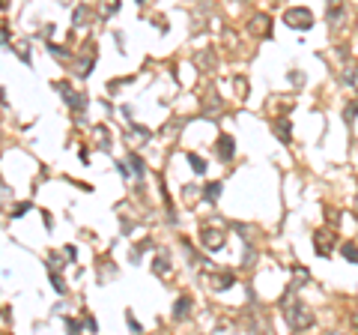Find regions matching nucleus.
Here are the masks:
<instances>
[{"instance_id":"f257e3e1","label":"nucleus","mask_w":358,"mask_h":335,"mask_svg":"<svg viewBox=\"0 0 358 335\" xmlns=\"http://www.w3.org/2000/svg\"><path fill=\"white\" fill-rule=\"evenodd\" d=\"M293 290H295V284H290V290H287L284 300H281V311H284L287 326H290L293 332H301V329H311V326H314V314H311V308H308L304 302L293 300Z\"/></svg>"},{"instance_id":"f03ea898","label":"nucleus","mask_w":358,"mask_h":335,"mask_svg":"<svg viewBox=\"0 0 358 335\" xmlns=\"http://www.w3.org/2000/svg\"><path fill=\"white\" fill-rule=\"evenodd\" d=\"M200 245L206 252H221L227 245V231H224V222L221 219H215V222H209V225L200 228Z\"/></svg>"},{"instance_id":"7ed1b4c3","label":"nucleus","mask_w":358,"mask_h":335,"mask_svg":"<svg viewBox=\"0 0 358 335\" xmlns=\"http://www.w3.org/2000/svg\"><path fill=\"white\" fill-rule=\"evenodd\" d=\"M54 90L63 96V102L72 108V111H78V114H81V111H87V105H90V102H87V96H84V93H78V90H72L66 81H57V84H54Z\"/></svg>"},{"instance_id":"20e7f679","label":"nucleus","mask_w":358,"mask_h":335,"mask_svg":"<svg viewBox=\"0 0 358 335\" xmlns=\"http://www.w3.org/2000/svg\"><path fill=\"white\" fill-rule=\"evenodd\" d=\"M203 284H209L212 290H227L236 284V275L227 272V269H206L203 272Z\"/></svg>"},{"instance_id":"39448f33","label":"nucleus","mask_w":358,"mask_h":335,"mask_svg":"<svg viewBox=\"0 0 358 335\" xmlns=\"http://www.w3.org/2000/svg\"><path fill=\"white\" fill-rule=\"evenodd\" d=\"M284 21H287V27H293V30H311V27H314L311 9H287V12H284Z\"/></svg>"},{"instance_id":"423d86ee","label":"nucleus","mask_w":358,"mask_h":335,"mask_svg":"<svg viewBox=\"0 0 358 335\" xmlns=\"http://www.w3.org/2000/svg\"><path fill=\"white\" fill-rule=\"evenodd\" d=\"M334 231L331 228H320L317 234H314V252L320 255V258H331V248H334Z\"/></svg>"},{"instance_id":"0eeeda50","label":"nucleus","mask_w":358,"mask_h":335,"mask_svg":"<svg viewBox=\"0 0 358 335\" xmlns=\"http://www.w3.org/2000/svg\"><path fill=\"white\" fill-rule=\"evenodd\" d=\"M170 269H173V264H170V252L167 248H156V255H152V272L156 275H170Z\"/></svg>"},{"instance_id":"6e6552de","label":"nucleus","mask_w":358,"mask_h":335,"mask_svg":"<svg viewBox=\"0 0 358 335\" xmlns=\"http://www.w3.org/2000/svg\"><path fill=\"white\" fill-rule=\"evenodd\" d=\"M272 132L281 138V144H293V120L290 117H278L272 123Z\"/></svg>"},{"instance_id":"1a4fd4ad","label":"nucleus","mask_w":358,"mask_h":335,"mask_svg":"<svg viewBox=\"0 0 358 335\" xmlns=\"http://www.w3.org/2000/svg\"><path fill=\"white\" fill-rule=\"evenodd\" d=\"M215 150H218V159H221V162H230V159L236 156V141H233V135H221L218 144H215Z\"/></svg>"},{"instance_id":"9d476101","label":"nucleus","mask_w":358,"mask_h":335,"mask_svg":"<svg viewBox=\"0 0 358 335\" xmlns=\"http://www.w3.org/2000/svg\"><path fill=\"white\" fill-rule=\"evenodd\" d=\"M203 117H206V120H218V114H221V99H218V96H215V93H206V96H203Z\"/></svg>"},{"instance_id":"9b49d317","label":"nucleus","mask_w":358,"mask_h":335,"mask_svg":"<svg viewBox=\"0 0 358 335\" xmlns=\"http://www.w3.org/2000/svg\"><path fill=\"white\" fill-rule=\"evenodd\" d=\"M191 297H179V300L173 302V320H185L188 314H191Z\"/></svg>"},{"instance_id":"f8f14e48","label":"nucleus","mask_w":358,"mask_h":335,"mask_svg":"<svg viewBox=\"0 0 358 335\" xmlns=\"http://www.w3.org/2000/svg\"><path fill=\"white\" fill-rule=\"evenodd\" d=\"M251 33H257V36H272V21L266 18V15H254L251 18Z\"/></svg>"},{"instance_id":"ddd939ff","label":"nucleus","mask_w":358,"mask_h":335,"mask_svg":"<svg viewBox=\"0 0 358 335\" xmlns=\"http://www.w3.org/2000/svg\"><path fill=\"white\" fill-rule=\"evenodd\" d=\"M93 138H96V147H98V150H108V153H111V147H114V144H111V132H108V126H105V123L93 129Z\"/></svg>"},{"instance_id":"4468645a","label":"nucleus","mask_w":358,"mask_h":335,"mask_svg":"<svg viewBox=\"0 0 358 335\" xmlns=\"http://www.w3.org/2000/svg\"><path fill=\"white\" fill-rule=\"evenodd\" d=\"M343 12H346L343 0H328V21H331V24H340Z\"/></svg>"},{"instance_id":"2eb2a0df","label":"nucleus","mask_w":358,"mask_h":335,"mask_svg":"<svg viewBox=\"0 0 358 335\" xmlns=\"http://www.w3.org/2000/svg\"><path fill=\"white\" fill-rule=\"evenodd\" d=\"M221 189H224L221 183H206L200 195H203V201H206V203H215L218 198H221Z\"/></svg>"},{"instance_id":"dca6fc26","label":"nucleus","mask_w":358,"mask_h":335,"mask_svg":"<svg viewBox=\"0 0 358 335\" xmlns=\"http://www.w3.org/2000/svg\"><path fill=\"white\" fill-rule=\"evenodd\" d=\"M194 63L200 66V72H212V69H215V60H212V51H209V48L197 54V57H194Z\"/></svg>"},{"instance_id":"f3484780","label":"nucleus","mask_w":358,"mask_h":335,"mask_svg":"<svg viewBox=\"0 0 358 335\" xmlns=\"http://www.w3.org/2000/svg\"><path fill=\"white\" fill-rule=\"evenodd\" d=\"M72 24H75V27H87V24H90V9H87V6H78L75 15H72Z\"/></svg>"},{"instance_id":"a211bd4d","label":"nucleus","mask_w":358,"mask_h":335,"mask_svg":"<svg viewBox=\"0 0 358 335\" xmlns=\"http://www.w3.org/2000/svg\"><path fill=\"white\" fill-rule=\"evenodd\" d=\"M343 81L358 90V63H346V66H343Z\"/></svg>"},{"instance_id":"6ab92c4d","label":"nucleus","mask_w":358,"mask_h":335,"mask_svg":"<svg viewBox=\"0 0 358 335\" xmlns=\"http://www.w3.org/2000/svg\"><path fill=\"white\" fill-rule=\"evenodd\" d=\"M340 255H343L346 261L358 264V245H355V242H343V245H340Z\"/></svg>"},{"instance_id":"aec40b11","label":"nucleus","mask_w":358,"mask_h":335,"mask_svg":"<svg viewBox=\"0 0 358 335\" xmlns=\"http://www.w3.org/2000/svg\"><path fill=\"white\" fill-rule=\"evenodd\" d=\"M188 165H191V171H194V174H206V159H200V156H197V153H188Z\"/></svg>"},{"instance_id":"412c9836","label":"nucleus","mask_w":358,"mask_h":335,"mask_svg":"<svg viewBox=\"0 0 358 335\" xmlns=\"http://www.w3.org/2000/svg\"><path fill=\"white\" fill-rule=\"evenodd\" d=\"M129 165H131V171H134V177H143L146 165H143V159H140L137 153H131V156H129Z\"/></svg>"},{"instance_id":"4be33fe9","label":"nucleus","mask_w":358,"mask_h":335,"mask_svg":"<svg viewBox=\"0 0 358 335\" xmlns=\"http://www.w3.org/2000/svg\"><path fill=\"white\" fill-rule=\"evenodd\" d=\"M358 117V102H349L346 108H343V120H346V126H352Z\"/></svg>"},{"instance_id":"5701e85b","label":"nucleus","mask_w":358,"mask_h":335,"mask_svg":"<svg viewBox=\"0 0 358 335\" xmlns=\"http://www.w3.org/2000/svg\"><path fill=\"white\" fill-rule=\"evenodd\" d=\"M48 272H51V284H54V290H57V294L63 297V294H66V281L60 278V275H57V269H54V267H48Z\"/></svg>"},{"instance_id":"b1692460","label":"nucleus","mask_w":358,"mask_h":335,"mask_svg":"<svg viewBox=\"0 0 358 335\" xmlns=\"http://www.w3.org/2000/svg\"><path fill=\"white\" fill-rule=\"evenodd\" d=\"M117 9H120V0H101V6H98V12H101L105 18H108V15H114Z\"/></svg>"},{"instance_id":"393cba45","label":"nucleus","mask_w":358,"mask_h":335,"mask_svg":"<svg viewBox=\"0 0 358 335\" xmlns=\"http://www.w3.org/2000/svg\"><path fill=\"white\" fill-rule=\"evenodd\" d=\"M12 51H15V54H18L24 63H30V45H27V42H18V45H12Z\"/></svg>"},{"instance_id":"a878e982","label":"nucleus","mask_w":358,"mask_h":335,"mask_svg":"<svg viewBox=\"0 0 358 335\" xmlns=\"http://www.w3.org/2000/svg\"><path fill=\"white\" fill-rule=\"evenodd\" d=\"M63 323H66V329H69V332H81V329L87 326V323H84V317H81V320H75V317H66Z\"/></svg>"},{"instance_id":"bb28decb","label":"nucleus","mask_w":358,"mask_h":335,"mask_svg":"<svg viewBox=\"0 0 358 335\" xmlns=\"http://www.w3.org/2000/svg\"><path fill=\"white\" fill-rule=\"evenodd\" d=\"M48 54H51V57H57V60H69V51H66V48H60V45H48Z\"/></svg>"},{"instance_id":"cd10ccee","label":"nucleus","mask_w":358,"mask_h":335,"mask_svg":"<svg viewBox=\"0 0 358 335\" xmlns=\"http://www.w3.org/2000/svg\"><path fill=\"white\" fill-rule=\"evenodd\" d=\"M24 213H30V203H15V206H12V213H9V216H12V219H21V216H24Z\"/></svg>"},{"instance_id":"c85d7f7f","label":"nucleus","mask_w":358,"mask_h":335,"mask_svg":"<svg viewBox=\"0 0 358 335\" xmlns=\"http://www.w3.org/2000/svg\"><path fill=\"white\" fill-rule=\"evenodd\" d=\"M233 84H236V90H239L236 96H239V99H245V96H248V93H245V90H248V84H245V78H236Z\"/></svg>"},{"instance_id":"c756f323","label":"nucleus","mask_w":358,"mask_h":335,"mask_svg":"<svg viewBox=\"0 0 358 335\" xmlns=\"http://www.w3.org/2000/svg\"><path fill=\"white\" fill-rule=\"evenodd\" d=\"M84 323H87V329H90V332H96V329H98V323H96V317H93V314H84Z\"/></svg>"},{"instance_id":"7c9ffc66","label":"nucleus","mask_w":358,"mask_h":335,"mask_svg":"<svg viewBox=\"0 0 358 335\" xmlns=\"http://www.w3.org/2000/svg\"><path fill=\"white\" fill-rule=\"evenodd\" d=\"M3 48L12 51V39H9V27H6V24H3Z\"/></svg>"},{"instance_id":"2f4dec72","label":"nucleus","mask_w":358,"mask_h":335,"mask_svg":"<svg viewBox=\"0 0 358 335\" xmlns=\"http://www.w3.org/2000/svg\"><path fill=\"white\" fill-rule=\"evenodd\" d=\"M126 323H129V326H131V332H140V323H137V320L131 317V311H129V314H126Z\"/></svg>"},{"instance_id":"473e14b6","label":"nucleus","mask_w":358,"mask_h":335,"mask_svg":"<svg viewBox=\"0 0 358 335\" xmlns=\"http://www.w3.org/2000/svg\"><path fill=\"white\" fill-rule=\"evenodd\" d=\"M290 81H293V84H298V87H301V84H304V75H301V72H290Z\"/></svg>"},{"instance_id":"72a5a7b5","label":"nucleus","mask_w":358,"mask_h":335,"mask_svg":"<svg viewBox=\"0 0 358 335\" xmlns=\"http://www.w3.org/2000/svg\"><path fill=\"white\" fill-rule=\"evenodd\" d=\"M63 255H66V258H69V261H75V258H78V252H75V245H66V248H63Z\"/></svg>"},{"instance_id":"f704fd0d","label":"nucleus","mask_w":358,"mask_h":335,"mask_svg":"<svg viewBox=\"0 0 358 335\" xmlns=\"http://www.w3.org/2000/svg\"><path fill=\"white\" fill-rule=\"evenodd\" d=\"M60 3H69V0H60Z\"/></svg>"}]
</instances>
